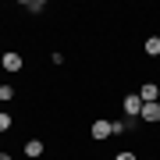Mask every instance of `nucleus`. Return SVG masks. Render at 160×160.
Returning a JSON list of instances; mask_svg holds the SVG:
<instances>
[{"instance_id":"8","label":"nucleus","mask_w":160,"mask_h":160,"mask_svg":"<svg viewBox=\"0 0 160 160\" xmlns=\"http://www.w3.org/2000/svg\"><path fill=\"white\" fill-rule=\"evenodd\" d=\"M22 7H25V11H32V14H39V11H43V7H46V4H43V0H25V4H22Z\"/></svg>"},{"instance_id":"7","label":"nucleus","mask_w":160,"mask_h":160,"mask_svg":"<svg viewBox=\"0 0 160 160\" xmlns=\"http://www.w3.org/2000/svg\"><path fill=\"white\" fill-rule=\"evenodd\" d=\"M146 53H149V57L160 53V36H149V39H146Z\"/></svg>"},{"instance_id":"11","label":"nucleus","mask_w":160,"mask_h":160,"mask_svg":"<svg viewBox=\"0 0 160 160\" xmlns=\"http://www.w3.org/2000/svg\"><path fill=\"white\" fill-rule=\"evenodd\" d=\"M114 160H135V153H118Z\"/></svg>"},{"instance_id":"1","label":"nucleus","mask_w":160,"mask_h":160,"mask_svg":"<svg viewBox=\"0 0 160 160\" xmlns=\"http://www.w3.org/2000/svg\"><path fill=\"white\" fill-rule=\"evenodd\" d=\"M125 114H128L132 121H139V114H142V100H139V92L125 96Z\"/></svg>"},{"instance_id":"3","label":"nucleus","mask_w":160,"mask_h":160,"mask_svg":"<svg viewBox=\"0 0 160 160\" xmlns=\"http://www.w3.org/2000/svg\"><path fill=\"white\" fill-rule=\"evenodd\" d=\"M139 121H160V100H157V103H142Z\"/></svg>"},{"instance_id":"6","label":"nucleus","mask_w":160,"mask_h":160,"mask_svg":"<svg viewBox=\"0 0 160 160\" xmlns=\"http://www.w3.org/2000/svg\"><path fill=\"white\" fill-rule=\"evenodd\" d=\"M110 135V121H96L92 125V139H107Z\"/></svg>"},{"instance_id":"9","label":"nucleus","mask_w":160,"mask_h":160,"mask_svg":"<svg viewBox=\"0 0 160 160\" xmlns=\"http://www.w3.org/2000/svg\"><path fill=\"white\" fill-rule=\"evenodd\" d=\"M11 128V114H7V110H0V132H7Z\"/></svg>"},{"instance_id":"12","label":"nucleus","mask_w":160,"mask_h":160,"mask_svg":"<svg viewBox=\"0 0 160 160\" xmlns=\"http://www.w3.org/2000/svg\"><path fill=\"white\" fill-rule=\"evenodd\" d=\"M0 160H11V157H7V153H0Z\"/></svg>"},{"instance_id":"2","label":"nucleus","mask_w":160,"mask_h":160,"mask_svg":"<svg viewBox=\"0 0 160 160\" xmlns=\"http://www.w3.org/2000/svg\"><path fill=\"white\" fill-rule=\"evenodd\" d=\"M139 100H142V103H157L160 100V89L153 86V82H146V86L139 89Z\"/></svg>"},{"instance_id":"10","label":"nucleus","mask_w":160,"mask_h":160,"mask_svg":"<svg viewBox=\"0 0 160 160\" xmlns=\"http://www.w3.org/2000/svg\"><path fill=\"white\" fill-rule=\"evenodd\" d=\"M4 100H14V89L11 86H0V103H4Z\"/></svg>"},{"instance_id":"5","label":"nucleus","mask_w":160,"mask_h":160,"mask_svg":"<svg viewBox=\"0 0 160 160\" xmlns=\"http://www.w3.org/2000/svg\"><path fill=\"white\" fill-rule=\"evenodd\" d=\"M4 71H22V57L18 53H4Z\"/></svg>"},{"instance_id":"4","label":"nucleus","mask_w":160,"mask_h":160,"mask_svg":"<svg viewBox=\"0 0 160 160\" xmlns=\"http://www.w3.org/2000/svg\"><path fill=\"white\" fill-rule=\"evenodd\" d=\"M25 157H29V160L43 157V142H39V139H29V142H25Z\"/></svg>"}]
</instances>
